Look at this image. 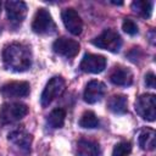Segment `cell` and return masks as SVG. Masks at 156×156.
<instances>
[{
  "label": "cell",
  "mask_w": 156,
  "mask_h": 156,
  "mask_svg": "<svg viewBox=\"0 0 156 156\" xmlns=\"http://www.w3.org/2000/svg\"><path fill=\"white\" fill-rule=\"evenodd\" d=\"M28 113V106L22 102H6L0 107V122L13 123Z\"/></svg>",
  "instance_id": "obj_2"
},
{
  "label": "cell",
  "mask_w": 156,
  "mask_h": 156,
  "mask_svg": "<svg viewBox=\"0 0 156 156\" xmlns=\"http://www.w3.org/2000/svg\"><path fill=\"white\" fill-rule=\"evenodd\" d=\"M9 141L12 143L16 147H18L23 152L30 151V144H32V135L27 133L23 129H16L9 134Z\"/></svg>",
  "instance_id": "obj_13"
},
{
  "label": "cell",
  "mask_w": 156,
  "mask_h": 156,
  "mask_svg": "<svg viewBox=\"0 0 156 156\" xmlns=\"http://www.w3.org/2000/svg\"><path fill=\"white\" fill-rule=\"evenodd\" d=\"M155 139H156V133L151 128H145L140 132L138 141L139 146L143 150H154L155 149Z\"/></svg>",
  "instance_id": "obj_17"
},
{
  "label": "cell",
  "mask_w": 156,
  "mask_h": 156,
  "mask_svg": "<svg viewBox=\"0 0 156 156\" xmlns=\"http://www.w3.org/2000/svg\"><path fill=\"white\" fill-rule=\"evenodd\" d=\"M62 22L66 27V29L73 34V35H79L83 30V21L78 12L74 9H65L61 13Z\"/></svg>",
  "instance_id": "obj_9"
},
{
  "label": "cell",
  "mask_w": 156,
  "mask_h": 156,
  "mask_svg": "<svg viewBox=\"0 0 156 156\" xmlns=\"http://www.w3.org/2000/svg\"><path fill=\"white\" fill-rule=\"evenodd\" d=\"M136 113L145 121H155L156 118V96L154 94H143L135 101Z\"/></svg>",
  "instance_id": "obj_5"
},
{
  "label": "cell",
  "mask_w": 156,
  "mask_h": 156,
  "mask_svg": "<svg viewBox=\"0 0 156 156\" xmlns=\"http://www.w3.org/2000/svg\"><path fill=\"white\" fill-rule=\"evenodd\" d=\"M65 117L66 111L63 108H55L49 113L46 121L51 128H61L65 124Z\"/></svg>",
  "instance_id": "obj_19"
},
{
  "label": "cell",
  "mask_w": 156,
  "mask_h": 156,
  "mask_svg": "<svg viewBox=\"0 0 156 156\" xmlns=\"http://www.w3.org/2000/svg\"><path fill=\"white\" fill-rule=\"evenodd\" d=\"M132 10L144 18H149L152 13V2L145 0H136L132 2Z\"/></svg>",
  "instance_id": "obj_18"
},
{
  "label": "cell",
  "mask_w": 156,
  "mask_h": 156,
  "mask_svg": "<svg viewBox=\"0 0 156 156\" xmlns=\"http://www.w3.org/2000/svg\"><path fill=\"white\" fill-rule=\"evenodd\" d=\"M29 83L27 82H10L0 88L4 98H24L29 94Z\"/></svg>",
  "instance_id": "obj_12"
},
{
  "label": "cell",
  "mask_w": 156,
  "mask_h": 156,
  "mask_svg": "<svg viewBox=\"0 0 156 156\" xmlns=\"http://www.w3.org/2000/svg\"><path fill=\"white\" fill-rule=\"evenodd\" d=\"M66 83L62 77H52L45 85L41 96H40V104L43 107L49 106L56 98H58L63 90H65Z\"/></svg>",
  "instance_id": "obj_6"
},
{
  "label": "cell",
  "mask_w": 156,
  "mask_h": 156,
  "mask_svg": "<svg viewBox=\"0 0 156 156\" xmlns=\"http://www.w3.org/2000/svg\"><path fill=\"white\" fill-rule=\"evenodd\" d=\"M32 29L37 34H52L56 30L55 22L46 9H39L33 18Z\"/></svg>",
  "instance_id": "obj_4"
},
{
  "label": "cell",
  "mask_w": 156,
  "mask_h": 156,
  "mask_svg": "<svg viewBox=\"0 0 156 156\" xmlns=\"http://www.w3.org/2000/svg\"><path fill=\"white\" fill-rule=\"evenodd\" d=\"M0 11H1V2H0Z\"/></svg>",
  "instance_id": "obj_24"
},
{
  "label": "cell",
  "mask_w": 156,
  "mask_h": 156,
  "mask_svg": "<svg viewBox=\"0 0 156 156\" xmlns=\"http://www.w3.org/2000/svg\"><path fill=\"white\" fill-rule=\"evenodd\" d=\"M145 84H146V87H149L151 89L156 88V77H155V74L152 72L146 73V76H145Z\"/></svg>",
  "instance_id": "obj_23"
},
{
  "label": "cell",
  "mask_w": 156,
  "mask_h": 156,
  "mask_svg": "<svg viewBox=\"0 0 156 156\" xmlns=\"http://www.w3.org/2000/svg\"><path fill=\"white\" fill-rule=\"evenodd\" d=\"M132 152V145L128 141H121L115 145L112 156H128Z\"/></svg>",
  "instance_id": "obj_21"
},
{
  "label": "cell",
  "mask_w": 156,
  "mask_h": 156,
  "mask_svg": "<svg viewBox=\"0 0 156 156\" xmlns=\"http://www.w3.org/2000/svg\"><path fill=\"white\" fill-rule=\"evenodd\" d=\"M5 10L7 13L9 22L13 26L17 27L20 26L23 20L26 18L27 15V5L23 1L18 0H9L5 2Z\"/></svg>",
  "instance_id": "obj_7"
},
{
  "label": "cell",
  "mask_w": 156,
  "mask_h": 156,
  "mask_svg": "<svg viewBox=\"0 0 156 156\" xmlns=\"http://www.w3.org/2000/svg\"><path fill=\"white\" fill-rule=\"evenodd\" d=\"M79 67L85 73H100L106 68V58L96 54H85Z\"/></svg>",
  "instance_id": "obj_10"
},
{
  "label": "cell",
  "mask_w": 156,
  "mask_h": 156,
  "mask_svg": "<svg viewBox=\"0 0 156 156\" xmlns=\"http://www.w3.org/2000/svg\"><path fill=\"white\" fill-rule=\"evenodd\" d=\"M122 29H123L127 34H129V35H135V34H138V26H136V23H135L133 20H130V18H126V20L123 21V23H122Z\"/></svg>",
  "instance_id": "obj_22"
},
{
  "label": "cell",
  "mask_w": 156,
  "mask_h": 156,
  "mask_svg": "<svg viewBox=\"0 0 156 156\" xmlns=\"http://www.w3.org/2000/svg\"><path fill=\"white\" fill-rule=\"evenodd\" d=\"M77 155L78 156H100L99 144L93 140L80 139L77 143Z\"/></svg>",
  "instance_id": "obj_15"
},
{
  "label": "cell",
  "mask_w": 156,
  "mask_h": 156,
  "mask_svg": "<svg viewBox=\"0 0 156 156\" xmlns=\"http://www.w3.org/2000/svg\"><path fill=\"white\" fill-rule=\"evenodd\" d=\"M79 49H80V45L77 40L69 39L66 37H61V38L56 39L52 44V50L57 55L63 56L66 58L74 57L79 52Z\"/></svg>",
  "instance_id": "obj_8"
},
{
  "label": "cell",
  "mask_w": 156,
  "mask_h": 156,
  "mask_svg": "<svg viewBox=\"0 0 156 156\" xmlns=\"http://www.w3.org/2000/svg\"><path fill=\"white\" fill-rule=\"evenodd\" d=\"M2 61L7 69L24 72L32 65V51L22 43H11L2 50Z\"/></svg>",
  "instance_id": "obj_1"
},
{
  "label": "cell",
  "mask_w": 156,
  "mask_h": 156,
  "mask_svg": "<svg viewBox=\"0 0 156 156\" xmlns=\"http://www.w3.org/2000/svg\"><path fill=\"white\" fill-rule=\"evenodd\" d=\"M110 82L115 85L129 87L133 83V74L128 68L123 66H116L110 73Z\"/></svg>",
  "instance_id": "obj_14"
},
{
  "label": "cell",
  "mask_w": 156,
  "mask_h": 156,
  "mask_svg": "<svg viewBox=\"0 0 156 156\" xmlns=\"http://www.w3.org/2000/svg\"><path fill=\"white\" fill-rule=\"evenodd\" d=\"M127 98L124 95H112L107 101V107L111 112L123 115L127 112Z\"/></svg>",
  "instance_id": "obj_16"
},
{
  "label": "cell",
  "mask_w": 156,
  "mask_h": 156,
  "mask_svg": "<svg viewBox=\"0 0 156 156\" xmlns=\"http://www.w3.org/2000/svg\"><path fill=\"white\" fill-rule=\"evenodd\" d=\"M79 126L82 128H88V129H93L99 127V118L96 117V115L93 111H87L82 115L80 119H79Z\"/></svg>",
  "instance_id": "obj_20"
},
{
  "label": "cell",
  "mask_w": 156,
  "mask_h": 156,
  "mask_svg": "<svg viewBox=\"0 0 156 156\" xmlns=\"http://www.w3.org/2000/svg\"><path fill=\"white\" fill-rule=\"evenodd\" d=\"M91 43L100 49H104L111 52H118L122 46V38L113 29H105L100 35L93 39Z\"/></svg>",
  "instance_id": "obj_3"
},
{
  "label": "cell",
  "mask_w": 156,
  "mask_h": 156,
  "mask_svg": "<svg viewBox=\"0 0 156 156\" xmlns=\"http://www.w3.org/2000/svg\"><path fill=\"white\" fill-rule=\"evenodd\" d=\"M105 93H106V85L100 80L93 79V80L88 82V84L85 85L83 98H84L85 102L95 104L104 98Z\"/></svg>",
  "instance_id": "obj_11"
}]
</instances>
